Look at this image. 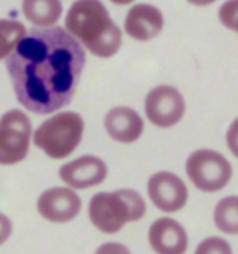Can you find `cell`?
<instances>
[{
  "label": "cell",
  "mask_w": 238,
  "mask_h": 254,
  "mask_svg": "<svg viewBox=\"0 0 238 254\" xmlns=\"http://www.w3.org/2000/svg\"><path fill=\"white\" fill-rule=\"evenodd\" d=\"M108 250H123V251H127L124 246H119V245H106V246H101L98 251H108Z\"/></svg>",
  "instance_id": "7402d4cb"
},
{
  "label": "cell",
  "mask_w": 238,
  "mask_h": 254,
  "mask_svg": "<svg viewBox=\"0 0 238 254\" xmlns=\"http://www.w3.org/2000/svg\"><path fill=\"white\" fill-rule=\"evenodd\" d=\"M188 2L196 5V7H206V5H211L214 2H217V0H188Z\"/></svg>",
  "instance_id": "44dd1931"
},
{
  "label": "cell",
  "mask_w": 238,
  "mask_h": 254,
  "mask_svg": "<svg viewBox=\"0 0 238 254\" xmlns=\"http://www.w3.org/2000/svg\"><path fill=\"white\" fill-rule=\"evenodd\" d=\"M147 205L134 189H118L114 192H98L88 204V218L100 232L118 233L126 223L137 222L145 215Z\"/></svg>",
  "instance_id": "3957f363"
},
{
  "label": "cell",
  "mask_w": 238,
  "mask_h": 254,
  "mask_svg": "<svg viewBox=\"0 0 238 254\" xmlns=\"http://www.w3.org/2000/svg\"><path fill=\"white\" fill-rule=\"evenodd\" d=\"M31 140V121L20 109L0 118V165H16L26 158Z\"/></svg>",
  "instance_id": "8992f818"
},
{
  "label": "cell",
  "mask_w": 238,
  "mask_h": 254,
  "mask_svg": "<svg viewBox=\"0 0 238 254\" xmlns=\"http://www.w3.org/2000/svg\"><path fill=\"white\" fill-rule=\"evenodd\" d=\"M186 105L184 98L175 86L159 85L145 98V114L157 127H171L183 119Z\"/></svg>",
  "instance_id": "52a82bcc"
},
{
  "label": "cell",
  "mask_w": 238,
  "mask_h": 254,
  "mask_svg": "<svg viewBox=\"0 0 238 254\" xmlns=\"http://www.w3.org/2000/svg\"><path fill=\"white\" fill-rule=\"evenodd\" d=\"M149 243L159 254H181L188 250V233L179 222L161 217L150 225Z\"/></svg>",
  "instance_id": "8fae6325"
},
{
  "label": "cell",
  "mask_w": 238,
  "mask_h": 254,
  "mask_svg": "<svg viewBox=\"0 0 238 254\" xmlns=\"http://www.w3.org/2000/svg\"><path fill=\"white\" fill-rule=\"evenodd\" d=\"M66 30L101 59L116 56L123 44V33L100 0L74 2L66 15Z\"/></svg>",
  "instance_id": "7a4b0ae2"
},
{
  "label": "cell",
  "mask_w": 238,
  "mask_h": 254,
  "mask_svg": "<svg viewBox=\"0 0 238 254\" xmlns=\"http://www.w3.org/2000/svg\"><path fill=\"white\" fill-rule=\"evenodd\" d=\"M214 223L220 232L238 235V195H229L219 200L214 209Z\"/></svg>",
  "instance_id": "9a60e30c"
},
{
  "label": "cell",
  "mask_w": 238,
  "mask_h": 254,
  "mask_svg": "<svg viewBox=\"0 0 238 254\" xmlns=\"http://www.w3.org/2000/svg\"><path fill=\"white\" fill-rule=\"evenodd\" d=\"M163 13L150 3H137L126 15L124 30L136 41H150L163 30Z\"/></svg>",
  "instance_id": "7c38bea8"
},
{
  "label": "cell",
  "mask_w": 238,
  "mask_h": 254,
  "mask_svg": "<svg viewBox=\"0 0 238 254\" xmlns=\"http://www.w3.org/2000/svg\"><path fill=\"white\" fill-rule=\"evenodd\" d=\"M219 20L225 28L238 34V0H227L219 8Z\"/></svg>",
  "instance_id": "e0dca14e"
},
{
  "label": "cell",
  "mask_w": 238,
  "mask_h": 254,
  "mask_svg": "<svg viewBox=\"0 0 238 254\" xmlns=\"http://www.w3.org/2000/svg\"><path fill=\"white\" fill-rule=\"evenodd\" d=\"M111 2L116 5H129V3L134 2V0H111Z\"/></svg>",
  "instance_id": "603a6c76"
},
{
  "label": "cell",
  "mask_w": 238,
  "mask_h": 254,
  "mask_svg": "<svg viewBox=\"0 0 238 254\" xmlns=\"http://www.w3.org/2000/svg\"><path fill=\"white\" fill-rule=\"evenodd\" d=\"M104 129L116 142L132 143L141 138L144 132V121L139 113L127 106H116L104 116Z\"/></svg>",
  "instance_id": "4fadbf2b"
},
{
  "label": "cell",
  "mask_w": 238,
  "mask_h": 254,
  "mask_svg": "<svg viewBox=\"0 0 238 254\" xmlns=\"http://www.w3.org/2000/svg\"><path fill=\"white\" fill-rule=\"evenodd\" d=\"M147 192L154 205L165 213L181 210L188 202L186 184L181 178L170 171H159L150 176Z\"/></svg>",
  "instance_id": "ba28073f"
},
{
  "label": "cell",
  "mask_w": 238,
  "mask_h": 254,
  "mask_svg": "<svg viewBox=\"0 0 238 254\" xmlns=\"http://www.w3.org/2000/svg\"><path fill=\"white\" fill-rule=\"evenodd\" d=\"M5 61L20 105L34 114H51L72 101L86 54L67 30L38 26L25 34Z\"/></svg>",
  "instance_id": "6da1fadb"
},
{
  "label": "cell",
  "mask_w": 238,
  "mask_h": 254,
  "mask_svg": "<svg viewBox=\"0 0 238 254\" xmlns=\"http://www.w3.org/2000/svg\"><path fill=\"white\" fill-rule=\"evenodd\" d=\"M186 175L199 190L217 192L230 183L232 165L222 153L201 148L188 157Z\"/></svg>",
  "instance_id": "5b68a950"
},
{
  "label": "cell",
  "mask_w": 238,
  "mask_h": 254,
  "mask_svg": "<svg viewBox=\"0 0 238 254\" xmlns=\"http://www.w3.org/2000/svg\"><path fill=\"white\" fill-rule=\"evenodd\" d=\"M85 123L80 114L62 111L51 116L33 134V142L52 160H64L74 153L83 137Z\"/></svg>",
  "instance_id": "277c9868"
},
{
  "label": "cell",
  "mask_w": 238,
  "mask_h": 254,
  "mask_svg": "<svg viewBox=\"0 0 238 254\" xmlns=\"http://www.w3.org/2000/svg\"><path fill=\"white\" fill-rule=\"evenodd\" d=\"M38 212L44 220L52 223H67L82 210V199L74 188H51L39 195Z\"/></svg>",
  "instance_id": "9c48e42d"
},
{
  "label": "cell",
  "mask_w": 238,
  "mask_h": 254,
  "mask_svg": "<svg viewBox=\"0 0 238 254\" xmlns=\"http://www.w3.org/2000/svg\"><path fill=\"white\" fill-rule=\"evenodd\" d=\"M196 253L197 254H202V253H209V254H211V253L230 254L232 253V246L225 240L214 236V238H207V240L202 241V243L196 248Z\"/></svg>",
  "instance_id": "ac0fdd59"
},
{
  "label": "cell",
  "mask_w": 238,
  "mask_h": 254,
  "mask_svg": "<svg viewBox=\"0 0 238 254\" xmlns=\"http://www.w3.org/2000/svg\"><path fill=\"white\" fill-rule=\"evenodd\" d=\"M11 230H13V225H11V220L5 215V213L0 212V246H2L5 241L10 238Z\"/></svg>",
  "instance_id": "ffe728a7"
},
{
  "label": "cell",
  "mask_w": 238,
  "mask_h": 254,
  "mask_svg": "<svg viewBox=\"0 0 238 254\" xmlns=\"http://www.w3.org/2000/svg\"><path fill=\"white\" fill-rule=\"evenodd\" d=\"M26 33L28 30L21 21L7 18L0 20V59H7Z\"/></svg>",
  "instance_id": "2e32d148"
},
{
  "label": "cell",
  "mask_w": 238,
  "mask_h": 254,
  "mask_svg": "<svg viewBox=\"0 0 238 254\" xmlns=\"http://www.w3.org/2000/svg\"><path fill=\"white\" fill-rule=\"evenodd\" d=\"M227 145L230 152L238 158V118L230 124L227 130Z\"/></svg>",
  "instance_id": "d6986e66"
},
{
  "label": "cell",
  "mask_w": 238,
  "mask_h": 254,
  "mask_svg": "<svg viewBox=\"0 0 238 254\" xmlns=\"http://www.w3.org/2000/svg\"><path fill=\"white\" fill-rule=\"evenodd\" d=\"M108 176L106 163L95 155H83L77 160L64 163L59 170V178L74 189H88L101 184Z\"/></svg>",
  "instance_id": "30bf717a"
},
{
  "label": "cell",
  "mask_w": 238,
  "mask_h": 254,
  "mask_svg": "<svg viewBox=\"0 0 238 254\" xmlns=\"http://www.w3.org/2000/svg\"><path fill=\"white\" fill-rule=\"evenodd\" d=\"M21 10L25 18L34 26H54L62 16L61 0H23Z\"/></svg>",
  "instance_id": "5bb4252c"
}]
</instances>
